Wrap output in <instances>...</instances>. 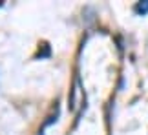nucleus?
Returning a JSON list of instances; mask_svg holds the SVG:
<instances>
[{
	"mask_svg": "<svg viewBox=\"0 0 148 135\" xmlns=\"http://www.w3.org/2000/svg\"><path fill=\"white\" fill-rule=\"evenodd\" d=\"M137 11H139V13H146V11H148V2L146 4H139L137 5Z\"/></svg>",
	"mask_w": 148,
	"mask_h": 135,
	"instance_id": "f257e3e1",
	"label": "nucleus"
}]
</instances>
